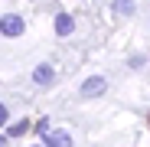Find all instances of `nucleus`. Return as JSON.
I'll return each instance as SVG.
<instances>
[{"label":"nucleus","instance_id":"nucleus-1","mask_svg":"<svg viewBox=\"0 0 150 147\" xmlns=\"http://www.w3.org/2000/svg\"><path fill=\"white\" fill-rule=\"evenodd\" d=\"M23 30H26V23H23L20 13H4L0 16V36L16 39V36H23Z\"/></svg>","mask_w":150,"mask_h":147},{"label":"nucleus","instance_id":"nucleus-2","mask_svg":"<svg viewBox=\"0 0 150 147\" xmlns=\"http://www.w3.org/2000/svg\"><path fill=\"white\" fill-rule=\"evenodd\" d=\"M105 92H108V79H105V75H91V79H85V85L79 88L82 98H101Z\"/></svg>","mask_w":150,"mask_h":147},{"label":"nucleus","instance_id":"nucleus-3","mask_svg":"<svg viewBox=\"0 0 150 147\" xmlns=\"http://www.w3.org/2000/svg\"><path fill=\"white\" fill-rule=\"evenodd\" d=\"M56 82V69L49 65V62H39L36 69H33V85H39V88H49Z\"/></svg>","mask_w":150,"mask_h":147},{"label":"nucleus","instance_id":"nucleus-4","mask_svg":"<svg viewBox=\"0 0 150 147\" xmlns=\"http://www.w3.org/2000/svg\"><path fill=\"white\" fill-rule=\"evenodd\" d=\"M52 30H56V36H62V39H65V36H72V33H75V16H72V13H65V10H62V13H56Z\"/></svg>","mask_w":150,"mask_h":147},{"label":"nucleus","instance_id":"nucleus-5","mask_svg":"<svg viewBox=\"0 0 150 147\" xmlns=\"http://www.w3.org/2000/svg\"><path fill=\"white\" fill-rule=\"evenodd\" d=\"M42 147H72V134L69 131H46Z\"/></svg>","mask_w":150,"mask_h":147},{"label":"nucleus","instance_id":"nucleus-6","mask_svg":"<svg viewBox=\"0 0 150 147\" xmlns=\"http://www.w3.org/2000/svg\"><path fill=\"white\" fill-rule=\"evenodd\" d=\"M26 131H30V121H26V118H20L16 124H10V128H7V137H23Z\"/></svg>","mask_w":150,"mask_h":147},{"label":"nucleus","instance_id":"nucleus-7","mask_svg":"<svg viewBox=\"0 0 150 147\" xmlns=\"http://www.w3.org/2000/svg\"><path fill=\"white\" fill-rule=\"evenodd\" d=\"M114 13L117 16H131L134 13V0H114Z\"/></svg>","mask_w":150,"mask_h":147},{"label":"nucleus","instance_id":"nucleus-8","mask_svg":"<svg viewBox=\"0 0 150 147\" xmlns=\"http://www.w3.org/2000/svg\"><path fill=\"white\" fill-rule=\"evenodd\" d=\"M46 131H49V118H42V121H36V134H39V137H42V134H46Z\"/></svg>","mask_w":150,"mask_h":147},{"label":"nucleus","instance_id":"nucleus-9","mask_svg":"<svg viewBox=\"0 0 150 147\" xmlns=\"http://www.w3.org/2000/svg\"><path fill=\"white\" fill-rule=\"evenodd\" d=\"M7 121H10V111H7V105H4V102H0V128H4Z\"/></svg>","mask_w":150,"mask_h":147},{"label":"nucleus","instance_id":"nucleus-10","mask_svg":"<svg viewBox=\"0 0 150 147\" xmlns=\"http://www.w3.org/2000/svg\"><path fill=\"white\" fill-rule=\"evenodd\" d=\"M0 147H7V137H4V134H0Z\"/></svg>","mask_w":150,"mask_h":147}]
</instances>
